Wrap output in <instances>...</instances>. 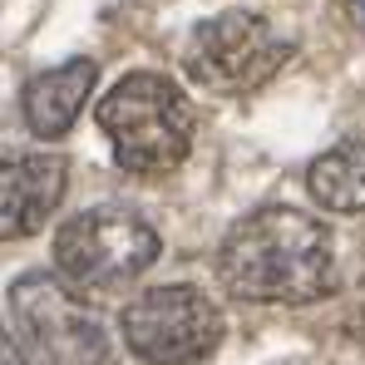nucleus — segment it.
<instances>
[{
	"instance_id": "9d476101",
	"label": "nucleus",
	"mask_w": 365,
	"mask_h": 365,
	"mask_svg": "<svg viewBox=\"0 0 365 365\" xmlns=\"http://www.w3.org/2000/svg\"><path fill=\"white\" fill-rule=\"evenodd\" d=\"M0 361H5V365H30L25 356H20V341H15V331H5V336H0Z\"/></svg>"
},
{
	"instance_id": "423d86ee",
	"label": "nucleus",
	"mask_w": 365,
	"mask_h": 365,
	"mask_svg": "<svg viewBox=\"0 0 365 365\" xmlns=\"http://www.w3.org/2000/svg\"><path fill=\"white\" fill-rule=\"evenodd\" d=\"M123 346L143 365H197L222 346V311L202 287L168 282V287H148L119 316Z\"/></svg>"
},
{
	"instance_id": "6e6552de",
	"label": "nucleus",
	"mask_w": 365,
	"mask_h": 365,
	"mask_svg": "<svg viewBox=\"0 0 365 365\" xmlns=\"http://www.w3.org/2000/svg\"><path fill=\"white\" fill-rule=\"evenodd\" d=\"M94 84H99V64L84 60V55L55 64V69H45V74H35V79L25 84V94H20L25 128H30L35 138H64V133L74 128V119H79V109L89 104Z\"/></svg>"
},
{
	"instance_id": "39448f33",
	"label": "nucleus",
	"mask_w": 365,
	"mask_h": 365,
	"mask_svg": "<svg viewBox=\"0 0 365 365\" xmlns=\"http://www.w3.org/2000/svg\"><path fill=\"white\" fill-rule=\"evenodd\" d=\"M10 316L35 365H109V331L60 272L10 282Z\"/></svg>"
},
{
	"instance_id": "20e7f679",
	"label": "nucleus",
	"mask_w": 365,
	"mask_h": 365,
	"mask_svg": "<svg viewBox=\"0 0 365 365\" xmlns=\"http://www.w3.org/2000/svg\"><path fill=\"white\" fill-rule=\"evenodd\" d=\"M292 40L257 10H222L192 25L182 45V69L212 94H252L292 60Z\"/></svg>"
},
{
	"instance_id": "f03ea898",
	"label": "nucleus",
	"mask_w": 365,
	"mask_h": 365,
	"mask_svg": "<svg viewBox=\"0 0 365 365\" xmlns=\"http://www.w3.org/2000/svg\"><path fill=\"white\" fill-rule=\"evenodd\" d=\"M94 119L104 128L114 163L133 178L173 173L192 148V104L178 84L158 69H133L99 99Z\"/></svg>"
},
{
	"instance_id": "1a4fd4ad",
	"label": "nucleus",
	"mask_w": 365,
	"mask_h": 365,
	"mask_svg": "<svg viewBox=\"0 0 365 365\" xmlns=\"http://www.w3.org/2000/svg\"><path fill=\"white\" fill-rule=\"evenodd\" d=\"M306 192L331 212H365V138H346L311 158Z\"/></svg>"
},
{
	"instance_id": "f257e3e1",
	"label": "nucleus",
	"mask_w": 365,
	"mask_h": 365,
	"mask_svg": "<svg viewBox=\"0 0 365 365\" xmlns=\"http://www.w3.org/2000/svg\"><path fill=\"white\" fill-rule=\"evenodd\" d=\"M212 267L232 297L272 306L326 302L341 282L331 227L302 207H287V202H272V207L237 217L227 227V237L217 242Z\"/></svg>"
},
{
	"instance_id": "0eeeda50",
	"label": "nucleus",
	"mask_w": 365,
	"mask_h": 365,
	"mask_svg": "<svg viewBox=\"0 0 365 365\" xmlns=\"http://www.w3.org/2000/svg\"><path fill=\"white\" fill-rule=\"evenodd\" d=\"M69 163L60 153H25V158H5L0 168V237H35L64 197Z\"/></svg>"
},
{
	"instance_id": "9b49d317",
	"label": "nucleus",
	"mask_w": 365,
	"mask_h": 365,
	"mask_svg": "<svg viewBox=\"0 0 365 365\" xmlns=\"http://www.w3.org/2000/svg\"><path fill=\"white\" fill-rule=\"evenodd\" d=\"M351 5H356V15H361V20H365V0H351Z\"/></svg>"
},
{
	"instance_id": "7ed1b4c3",
	"label": "nucleus",
	"mask_w": 365,
	"mask_h": 365,
	"mask_svg": "<svg viewBox=\"0 0 365 365\" xmlns=\"http://www.w3.org/2000/svg\"><path fill=\"white\" fill-rule=\"evenodd\" d=\"M158 262V232L119 202L84 207L55 232V272L79 297H109L133 287Z\"/></svg>"
}]
</instances>
